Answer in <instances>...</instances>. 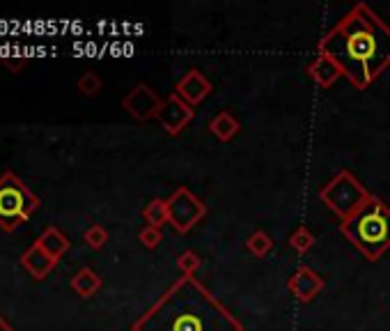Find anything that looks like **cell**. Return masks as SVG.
<instances>
[{
  "mask_svg": "<svg viewBox=\"0 0 390 331\" xmlns=\"http://www.w3.org/2000/svg\"><path fill=\"white\" fill-rule=\"evenodd\" d=\"M101 79H99V74H94V72H85L81 74V79L76 81V87H78V92L85 94V97H94L96 92L101 90Z\"/></svg>",
  "mask_w": 390,
  "mask_h": 331,
  "instance_id": "obj_21",
  "label": "cell"
},
{
  "mask_svg": "<svg viewBox=\"0 0 390 331\" xmlns=\"http://www.w3.org/2000/svg\"><path fill=\"white\" fill-rule=\"evenodd\" d=\"M202 267V258L195 251H184L177 258V269L182 271V276H195Z\"/></svg>",
  "mask_w": 390,
  "mask_h": 331,
  "instance_id": "obj_19",
  "label": "cell"
},
{
  "mask_svg": "<svg viewBox=\"0 0 390 331\" xmlns=\"http://www.w3.org/2000/svg\"><path fill=\"white\" fill-rule=\"evenodd\" d=\"M101 276L96 274L94 269L90 267H83V269H78L76 274L72 276V290L76 292L81 299H90L92 295H96L101 288Z\"/></svg>",
  "mask_w": 390,
  "mask_h": 331,
  "instance_id": "obj_15",
  "label": "cell"
},
{
  "mask_svg": "<svg viewBox=\"0 0 390 331\" xmlns=\"http://www.w3.org/2000/svg\"><path fill=\"white\" fill-rule=\"evenodd\" d=\"M143 219L147 221V226L163 228L165 223H168V200L152 198L147 205L143 207Z\"/></svg>",
  "mask_w": 390,
  "mask_h": 331,
  "instance_id": "obj_16",
  "label": "cell"
},
{
  "mask_svg": "<svg viewBox=\"0 0 390 331\" xmlns=\"http://www.w3.org/2000/svg\"><path fill=\"white\" fill-rule=\"evenodd\" d=\"M138 239H140V244L145 249H156L163 242V232L161 228H154V226H145L140 232H138Z\"/></svg>",
  "mask_w": 390,
  "mask_h": 331,
  "instance_id": "obj_22",
  "label": "cell"
},
{
  "mask_svg": "<svg viewBox=\"0 0 390 331\" xmlns=\"http://www.w3.org/2000/svg\"><path fill=\"white\" fill-rule=\"evenodd\" d=\"M326 281L321 274H317L315 269L308 265L296 267V271L287 278V292L301 304H310L317 295H321Z\"/></svg>",
  "mask_w": 390,
  "mask_h": 331,
  "instance_id": "obj_9",
  "label": "cell"
},
{
  "mask_svg": "<svg viewBox=\"0 0 390 331\" xmlns=\"http://www.w3.org/2000/svg\"><path fill=\"white\" fill-rule=\"evenodd\" d=\"M340 232L365 260L379 262L390 249V207L372 193L354 217L340 223Z\"/></svg>",
  "mask_w": 390,
  "mask_h": 331,
  "instance_id": "obj_3",
  "label": "cell"
},
{
  "mask_svg": "<svg viewBox=\"0 0 390 331\" xmlns=\"http://www.w3.org/2000/svg\"><path fill=\"white\" fill-rule=\"evenodd\" d=\"M315 235L310 232V228L308 226H299L294 232L289 235V239H287V244L294 249L296 253H301V256H306L308 251H312V246H315Z\"/></svg>",
  "mask_w": 390,
  "mask_h": 331,
  "instance_id": "obj_18",
  "label": "cell"
},
{
  "mask_svg": "<svg viewBox=\"0 0 390 331\" xmlns=\"http://www.w3.org/2000/svg\"><path fill=\"white\" fill-rule=\"evenodd\" d=\"M211 92H213L211 81L198 70V67H191V70L174 83V94L182 97V99L189 106H193V109L207 99Z\"/></svg>",
  "mask_w": 390,
  "mask_h": 331,
  "instance_id": "obj_10",
  "label": "cell"
},
{
  "mask_svg": "<svg viewBox=\"0 0 390 331\" xmlns=\"http://www.w3.org/2000/svg\"><path fill=\"white\" fill-rule=\"evenodd\" d=\"M35 244L42 249L44 253H48L53 260H60L67 251H69V239H67L60 230L55 226H48L44 228V232L35 239Z\"/></svg>",
  "mask_w": 390,
  "mask_h": 331,
  "instance_id": "obj_13",
  "label": "cell"
},
{
  "mask_svg": "<svg viewBox=\"0 0 390 331\" xmlns=\"http://www.w3.org/2000/svg\"><path fill=\"white\" fill-rule=\"evenodd\" d=\"M3 65L7 70H12V74H16L26 65V58H3Z\"/></svg>",
  "mask_w": 390,
  "mask_h": 331,
  "instance_id": "obj_23",
  "label": "cell"
},
{
  "mask_svg": "<svg viewBox=\"0 0 390 331\" xmlns=\"http://www.w3.org/2000/svg\"><path fill=\"white\" fill-rule=\"evenodd\" d=\"M369 196H372V193L363 187V182L347 168L340 170L333 180H328L324 187L319 189V200L335 214L340 223L354 217V214L365 205Z\"/></svg>",
  "mask_w": 390,
  "mask_h": 331,
  "instance_id": "obj_5",
  "label": "cell"
},
{
  "mask_svg": "<svg viewBox=\"0 0 390 331\" xmlns=\"http://www.w3.org/2000/svg\"><path fill=\"white\" fill-rule=\"evenodd\" d=\"M207 214V205L186 187H177L168 198V223L179 235L191 232Z\"/></svg>",
  "mask_w": 390,
  "mask_h": 331,
  "instance_id": "obj_6",
  "label": "cell"
},
{
  "mask_svg": "<svg viewBox=\"0 0 390 331\" xmlns=\"http://www.w3.org/2000/svg\"><path fill=\"white\" fill-rule=\"evenodd\" d=\"M83 239H85V244L90 249L99 251V249L106 246V242H108V230H106L104 226H99V223H94V226H90L85 230Z\"/></svg>",
  "mask_w": 390,
  "mask_h": 331,
  "instance_id": "obj_20",
  "label": "cell"
},
{
  "mask_svg": "<svg viewBox=\"0 0 390 331\" xmlns=\"http://www.w3.org/2000/svg\"><path fill=\"white\" fill-rule=\"evenodd\" d=\"M55 265H57V260H53L51 256H48V253H44L37 244H33V246L28 249V251L23 253V256H21V267H23L35 281L46 278V276L55 269Z\"/></svg>",
  "mask_w": 390,
  "mask_h": 331,
  "instance_id": "obj_12",
  "label": "cell"
},
{
  "mask_svg": "<svg viewBox=\"0 0 390 331\" xmlns=\"http://www.w3.org/2000/svg\"><path fill=\"white\" fill-rule=\"evenodd\" d=\"M356 90H367L390 67V26L369 5L351 7L317 44Z\"/></svg>",
  "mask_w": 390,
  "mask_h": 331,
  "instance_id": "obj_1",
  "label": "cell"
},
{
  "mask_svg": "<svg viewBox=\"0 0 390 331\" xmlns=\"http://www.w3.org/2000/svg\"><path fill=\"white\" fill-rule=\"evenodd\" d=\"M131 331H243V325L198 278L179 276Z\"/></svg>",
  "mask_w": 390,
  "mask_h": 331,
  "instance_id": "obj_2",
  "label": "cell"
},
{
  "mask_svg": "<svg viewBox=\"0 0 390 331\" xmlns=\"http://www.w3.org/2000/svg\"><path fill=\"white\" fill-rule=\"evenodd\" d=\"M163 106V99L159 97V92L150 87L147 83H138L122 99V109L131 115V118L140 120V122H147L152 118H156Z\"/></svg>",
  "mask_w": 390,
  "mask_h": 331,
  "instance_id": "obj_7",
  "label": "cell"
},
{
  "mask_svg": "<svg viewBox=\"0 0 390 331\" xmlns=\"http://www.w3.org/2000/svg\"><path fill=\"white\" fill-rule=\"evenodd\" d=\"M0 331H14V329L9 327V325L5 322V320H3V315H0Z\"/></svg>",
  "mask_w": 390,
  "mask_h": 331,
  "instance_id": "obj_24",
  "label": "cell"
},
{
  "mask_svg": "<svg viewBox=\"0 0 390 331\" xmlns=\"http://www.w3.org/2000/svg\"><path fill=\"white\" fill-rule=\"evenodd\" d=\"M246 249H248L250 256L264 258V256H269V253L273 251V237L269 235V232H264V230H255V232H250V235H248Z\"/></svg>",
  "mask_w": 390,
  "mask_h": 331,
  "instance_id": "obj_17",
  "label": "cell"
},
{
  "mask_svg": "<svg viewBox=\"0 0 390 331\" xmlns=\"http://www.w3.org/2000/svg\"><path fill=\"white\" fill-rule=\"evenodd\" d=\"M308 76L319 87H330V85H335L340 79H345L342 70H340V65L333 60V58L326 55V53H319V51H317L315 60L308 65Z\"/></svg>",
  "mask_w": 390,
  "mask_h": 331,
  "instance_id": "obj_11",
  "label": "cell"
},
{
  "mask_svg": "<svg viewBox=\"0 0 390 331\" xmlns=\"http://www.w3.org/2000/svg\"><path fill=\"white\" fill-rule=\"evenodd\" d=\"M156 120L161 122L163 131L168 136H179L195 120V109L184 102L182 97L170 92L168 99H163V106L159 115H156Z\"/></svg>",
  "mask_w": 390,
  "mask_h": 331,
  "instance_id": "obj_8",
  "label": "cell"
},
{
  "mask_svg": "<svg viewBox=\"0 0 390 331\" xmlns=\"http://www.w3.org/2000/svg\"><path fill=\"white\" fill-rule=\"evenodd\" d=\"M39 205V196L28 189L18 175L9 170L0 175V230L14 232L21 223L30 221Z\"/></svg>",
  "mask_w": 390,
  "mask_h": 331,
  "instance_id": "obj_4",
  "label": "cell"
},
{
  "mask_svg": "<svg viewBox=\"0 0 390 331\" xmlns=\"http://www.w3.org/2000/svg\"><path fill=\"white\" fill-rule=\"evenodd\" d=\"M207 129H209V134L213 136V139H218L221 143H228L241 131V124L230 111H221L209 120Z\"/></svg>",
  "mask_w": 390,
  "mask_h": 331,
  "instance_id": "obj_14",
  "label": "cell"
}]
</instances>
